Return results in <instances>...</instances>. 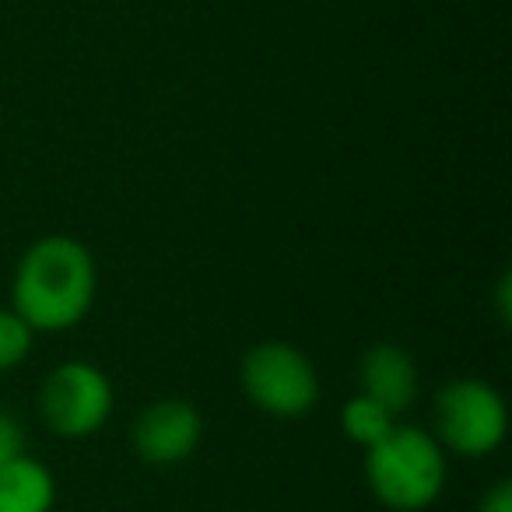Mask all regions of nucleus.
<instances>
[{
  "instance_id": "1",
  "label": "nucleus",
  "mask_w": 512,
  "mask_h": 512,
  "mask_svg": "<svg viewBox=\"0 0 512 512\" xmlns=\"http://www.w3.org/2000/svg\"><path fill=\"white\" fill-rule=\"evenodd\" d=\"M99 288L95 260L71 235H46L22 256L15 274V313L32 330L57 334L78 327Z\"/></svg>"
},
{
  "instance_id": "2",
  "label": "nucleus",
  "mask_w": 512,
  "mask_h": 512,
  "mask_svg": "<svg viewBox=\"0 0 512 512\" xmlns=\"http://www.w3.org/2000/svg\"><path fill=\"white\" fill-rule=\"evenodd\" d=\"M365 474L383 505L397 512H418L442 495L446 453L435 435L414 425H393V432L369 449Z\"/></svg>"
},
{
  "instance_id": "3",
  "label": "nucleus",
  "mask_w": 512,
  "mask_h": 512,
  "mask_svg": "<svg viewBox=\"0 0 512 512\" xmlns=\"http://www.w3.org/2000/svg\"><path fill=\"white\" fill-rule=\"evenodd\" d=\"M439 446L460 456H488L509 432V411L495 386L481 379H456L435 397Z\"/></svg>"
},
{
  "instance_id": "4",
  "label": "nucleus",
  "mask_w": 512,
  "mask_h": 512,
  "mask_svg": "<svg viewBox=\"0 0 512 512\" xmlns=\"http://www.w3.org/2000/svg\"><path fill=\"white\" fill-rule=\"evenodd\" d=\"M246 397L274 418H299L320 397L316 365L295 344L267 341L256 344L242 362Z\"/></svg>"
},
{
  "instance_id": "5",
  "label": "nucleus",
  "mask_w": 512,
  "mask_h": 512,
  "mask_svg": "<svg viewBox=\"0 0 512 512\" xmlns=\"http://www.w3.org/2000/svg\"><path fill=\"white\" fill-rule=\"evenodd\" d=\"M46 425L64 439H88L113 414V386L88 362H64L46 376L39 393Z\"/></svg>"
},
{
  "instance_id": "6",
  "label": "nucleus",
  "mask_w": 512,
  "mask_h": 512,
  "mask_svg": "<svg viewBox=\"0 0 512 512\" xmlns=\"http://www.w3.org/2000/svg\"><path fill=\"white\" fill-rule=\"evenodd\" d=\"M200 435H204V421L197 407L186 400H158L137 418L134 449L151 467H172L200 446Z\"/></svg>"
},
{
  "instance_id": "7",
  "label": "nucleus",
  "mask_w": 512,
  "mask_h": 512,
  "mask_svg": "<svg viewBox=\"0 0 512 512\" xmlns=\"http://www.w3.org/2000/svg\"><path fill=\"white\" fill-rule=\"evenodd\" d=\"M362 393L390 414H404L418 400V369L400 344H376L362 355Z\"/></svg>"
},
{
  "instance_id": "8",
  "label": "nucleus",
  "mask_w": 512,
  "mask_h": 512,
  "mask_svg": "<svg viewBox=\"0 0 512 512\" xmlns=\"http://www.w3.org/2000/svg\"><path fill=\"white\" fill-rule=\"evenodd\" d=\"M53 498V474L32 456L22 453L0 470V512H50Z\"/></svg>"
},
{
  "instance_id": "9",
  "label": "nucleus",
  "mask_w": 512,
  "mask_h": 512,
  "mask_svg": "<svg viewBox=\"0 0 512 512\" xmlns=\"http://www.w3.org/2000/svg\"><path fill=\"white\" fill-rule=\"evenodd\" d=\"M341 425H344V432H348L351 442L372 449L376 442H383L386 435L393 432V425H397V414H390L383 404H376L372 397L358 393L355 400H348V404H344Z\"/></svg>"
},
{
  "instance_id": "10",
  "label": "nucleus",
  "mask_w": 512,
  "mask_h": 512,
  "mask_svg": "<svg viewBox=\"0 0 512 512\" xmlns=\"http://www.w3.org/2000/svg\"><path fill=\"white\" fill-rule=\"evenodd\" d=\"M32 334L36 330L15 309H0V372L25 362V355L32 351Z\"/></svg>"
},
{
  "instance_id": "11",
  "label": "nucleus",
  "mask_w": 512,
  "mask_h": 512,
  "mask_svg": "<svg viewBox=\"0 0 512 512\" xmlns=\"http://www.w3.org/2000/svg\"><path fill=\"white\" fill-rule=\"evenodd\" d=\"M25 453V435H22V425L11 418L8 411H0V470L8 467L11 460Z\"/></svg>"
},
{
  "instance_id": "12",
  "label": "nucleus",
  "mask_w": 512,
  "mask_h": 512,
  "mask_svg": "<svg viewBox=\"0 0 512 512\" xmlns=\"http://www.w3.org/2000/svg\"><path fill=\"white\" fill-rule=\"evenodd\" d=\"M477 512H512V484L509 481H498L488 495L481 498Z\"/></svg>"
}]
</instances>
